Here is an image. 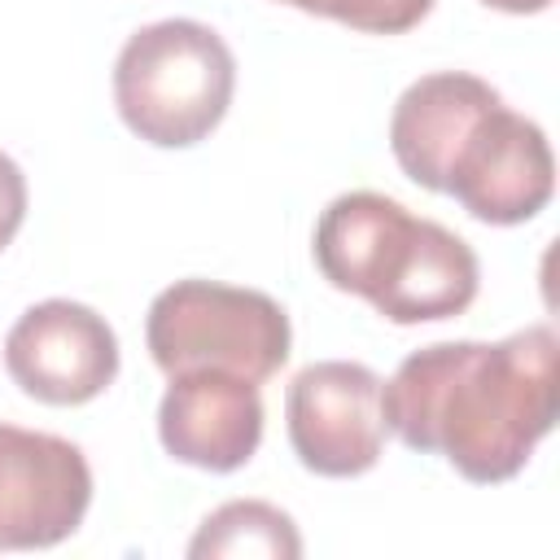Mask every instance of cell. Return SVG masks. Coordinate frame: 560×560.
I'll list each match as a JSON object with an SVG mask.
<instances>
[{"mask_svg":"<svg viewBox=\"0 0 560 560\" xmlns=\"http://www.w3.org/2000/svg\"><path fill=\"white\" fill-rule=\"evenodd\" d=\"M560 337L529 324L503 341L411 350L381 385L385 424L420 455H442L477 486L512 481L556 429Z\"/></svg>","mask_w":560,"mask_h":560,"instance_id":"obj_1","label":"cell"},{"mask_svg":"<svg viewBox=\"0 0 560 560\" xmlns=\"http://www.w3.org/2000/svg\"><path fill=\"white\" fill-rule=\"evenodd\" d=\"M311 249L332 289L363 298L402 328L464 315L481 284V262L464 236L368 188L324 206Z\"/></svg>","mask_w":560,"mask_h":560,"instance_id":"obj_2","label":"cell"},{"mask_svg":"<svg viewBox=\"0 0 560 560\" xmlns=\"http://www.w3.org/2000/svg\"><path fill=\"white\" fill-rule=\"evenodd\" d=\"M236 92V57L223 35L192 18L140 26L114 61V105L131 136L153 149L206 140Z\"/></svg>","mask_w":560,"mask_h":560,"instance_id":"obj_3","label":"cell"},{"mask_svg":"<svg viewBox=\"0 0 560 560\" xmlns=\"http://www.w3.org/2000/svg\"><path fill=\"white\" fill-rule=\"evenodd\" d=\"M144 341L166 376L219 368L254 385L289 363L293 328L276 298L219 280H175L149 302Z\"/></svg>","mask_w":560,"mask_h":560,"instance_id":"obj_4","label":"cell"},{"mask_svg":"<svg viewBox=\"0 0 560 560\" xmlns=\"http://www.w3.org/2000/svg\"><path fill=\"white\" fill-rule=\"evenodd\" d=\"M381 376L354 359H324L302 368L284 394L289 446L315 477H359L385 451Z\"/></svg>","mask_w":560,"mask_h":560,"instance_id":"obj_5","label":"cell"},{"mask_svg":"<svg viewBox=\"0 0 560 560\" xmlns=\"http://www.w3.org/2000/svg\"><path fill=\"white\" fill-rule=\"evenodd\" d=\"M4 368L26 398L48 407H79L114 385L118 337L101 311L70 298H48L26 306L9 328Z\"/></svg>","mask_w":560,"mask_h":560,"instance_id":"obj_6","label":"cell"},{"mask_svg":"<svg viewBox=\"0 0 560 560\" xmlns=\"http://www.w3.org/2000/svg\"><path fill=\"white\" fill-rule=\"evenodd\" d=\"M446 192L477 223L516 228L534 219L556 192V158L547 131L499 101L455 149Z\"/></svg>","mask_w":560,"mask_h":560,"instance_id":"obj_7","label":"cell"},{"mask_svg":"<svg viewBox=\"0 0 560 560\" xmlns=\"http://www.w3.org/2000/svg\"><path fill=\"white\" fill-rule=\"evenodd\" d=\"M88 503L92 468L70 438L0 424V551L66 542Z\"/></svg>","mask_w":560,"mask_h":560,"instance_id":"obj_8","label":"cell"},{"mask_svg":"<svg viewBox=\"0 0 560 560\" xmlns=\"http://www.w3.org/2000/svg\"><path fill=\"white\" fill-rule=\"evenodd\" d=\"M158 438L171 459L201 472H236L262 442V394L254 381L219 368L166 376Z\"/></svg>","mask_w":560,"mask_h":560,"instance_id":"obj_9","label":"cell"},{"mask_svg":"<svg viewBox=\"0 0 560 560\" xmlns=\"http://www.w3.org/2000/svg\"><path fill=\"white\" fill-rule=\"evenodd\" d=\"M503 96L464 70H438L420 74L389 114V149L402 175L429 192H446V171L464 136L477 127L486 109H494Z\"/></svg>","mask_w":560,"mask_h":560,"instance_id":"obj_10","label":"cell"},{"mask_svg":"<svg viewBox=\"0 0 560 560\" xmlns=\"http://www.w3.org/2000/svg\"><path fill=\"white\" fill-rule=\"evenodd\" d=\"M192 560H236V556H262V560H298L302 534L289 512L262 499H232L214 508L201 529L188 542Z\"/></svg>","mask_w":560,"mask_h":560,"instance_id":"obj_11","label":"cell"},{"mask_svg":"<svg viewBox=\"0 0 560 560\" xmlns=\"http://www.w3.org/2000/svg\"><path fill=\"white\" fill-rule=\"evenodd\" d=\"M276 4H293L315 18H332L363 35H402V31L420 26L433 9V0H276Z\"/></svg>","mask_w":560,"mask_h":560,"instance_id":"obj_12","label":"cell"},{"mask_svg":"<svg viewBox=\"0 0 560 560\" xmlns=\"http://www.w3.org/2000/svg\"><path fill=\"white\" fill-rule=\"evenodd\" d=\"M22 219H26V175L9 153H0V249L18 236Z\"/></svg>","mask_w":560,"mask_h":560,"instance_id":"obj_13","label":"cell"},{"mask_svg":"<svg viewBox=\"0 0 560 560\" xmlns=\"http://www.w3.org/2000/svg\"><path fill=\"white\" fill-rule=\"evenodd\" d=\"M486 9H499V13H516V18H525V13H542V9H551L556 0H481Z\"/></svg>","mask_w":560,"mask_h":560,"instance_id":"obj_14","label":"cell"}]
</instances>
